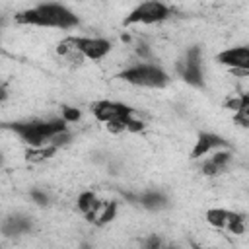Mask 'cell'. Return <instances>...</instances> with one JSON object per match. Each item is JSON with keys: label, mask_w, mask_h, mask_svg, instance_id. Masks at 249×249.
<instances>
[{"label": "cell", "mask_w": 249, "mask_h": 249, "mask_svg": "<svg viewBox=\"0 0 249 249\" xmlns=\"http://www.w3.org/2000/svg\"><path fill=\"white\" fill-rule=\"evenodd\" d=\"M97 204H99V198H97L95 193H91V191H84V193L78 196V200H76V208H78L84 216L89 214V212H93Z\"/></svg>", "instance_id": "11"}, {"label": "cell", "mask_w": 249, "mask_h": 249, "mask_svg": "<svg viewBox=\"0 0 249 249\" xmlns=\"http://www.w3.org/2000/svg\"><path fill=\"white\" fill-rule=\"evenodd\" d=\"M72 49H78L86 58L101 60L111 53V43L101 37H66Z\"/></svg>", "instance_id": "4"}, {"label": "cell", "mask_w": 249, "mask_h": 249, "mask_svg": "<svg viewBox=\"0 0 249 249\" xmlns=\"http://www.w3.org/2000/svg\"><path fill=\"white\" fill-rule=\"evenodd\" d=\"M200 171H202V175H208V177H214V175L222 173V169H220L214 161H210V160H206V161L200 165Z\"/></svg>", "instance_id": "16"}, {"label": "cell", "mask_w": 249, "mask_h": 249, "mask_svg": "<svg viewBox=\"0 0 249 249\" xmlns=\"http://www.w3.org/2000/svg\"><path fill=\"white\" fill-rule=\"evenodd\" d=\"M138 204L144 206L146 210H161V208L167 206V198L158 191H148V193L140 195Z\"/></svg>", "instance_id": "9"}, {"label": "cell", "mask_w": 249, "mask_h": 249, "mask_svg": "<svg viewBox=\"0 0 249 249\" xmlns=\"http://www.w3.org/2000/svg\"><path fill=\"white\" fill-rule=\"evenodd\" d=\"M134 111L136 109H132L124 103L109 101V99H101V101H95L91 105L93 117L101 123H109V121H115V119H128L130 115H134Z\"/></svg>", "instance_id": "5"}, {"label": "cell", "mask_w": 249, "mask_h": 249, "mask_svg": "<svg viewBox=\"0 0 249 249\" xmlns=\"http://www.w3.org/2000/svg\"><path fill=\"white\" fill-rule=\"evenodd\" d=\"M14 19L19 25H39L56 29H70L78 25V16L62 4H39L35 8L18 12Z\"/></svg>", "instance_id": "1"}, {"label": "cell", "mask_w": 249, "mask_h": 249, "mask_svg": "<svg viewBox=\"0 0 249 249\" xmlns=\"http://www.w3.org/2000/svg\"><path fill=\"white\" fill-rule=\"evenodd\" d=\"M204 218H206V222H208L212 228H216V230H230L235 222L243 220L241 214L231 212V210H224V208H210V210H206Z\"/></svg>", "instance_id": "7"}, {"label": "cell", "mask_w": 249, "mask_h": 249, "mask_svg": "<svg viewBox=\"0 0 249 249\" xmlns=\"http://www.w3.org/2000/svg\"><path fill=\"white\" fill-rule=\"evenodd\" d=\"M130 117H132V115H130ZM126 121H128V119H115V121H109V123H105V128H107L111 134L126 132Z\"/></svg>", "instance_id": "12"}, {"label": "cell", "mask_w": 249, "mask_h": 249, "mask_svg": "<svg viewBox=\"0 0 249 249\" xmlns=\"http://www.w3.org/2000/svg\"><path fill=\"white\" fill-rule=\"evenodd\" d=\"M218 64L226 66L228 70L231 68H243L249 70V47H230L218 53L216 56Z\"/></svg>", "instance_id": "6"}, {"label": "cell", "mask_w": 249, "mask_h": 249, "mask_svg": "<svg viewBox=\"0 0 249 249\" xmlns=\"http://www.w3.org/2000/svg\"><path fill=\"white\" fill-rule=\"evenodd\" d=\"M224 146H228V142L224 140V138H220L218 134H212V132H202L200 136H198V140L195 142V148H193V152H191V158H202V156H206L208 152H212V150H216V148H224Z\"/></svg>", "instance_id": "8"}, {"label": "cell", "mask_w": 249, "mask_h": 249, "mask_svg": "<svg viewBox=\"0 0 249 249\" xmlns=\"http://www.w3.org/2000/svg\"><path fill=\"white\" fill-rule=\"evenodd\" d=\"M62 119L66 121V123H78L80 121V117H82V113H80V109L78 107H62Z\"/></svg>", "instance_id": "14"}, {"label": "cell", "mask_w": 249, "mask_h": 249, "mask_svg": "<svg viewBox=\"0 0 249 249\" xmlns=\"http://www.w3.org/2000/svg\"><path fill=\"white\" fill-rule=\"evenodd\" d=\"M224 107L230 109V111H233V113H237V111L243 107V93H239V95H231V97L224 103Z\"/></svg>", "instance_id": "15"}, {"label": "cell", "mask_w": 249, "mask_h": 249, "mask_svg": "<svg viewBox=\"0 0 249 249\" xmlns=\"http://www.w3.org/2000/svg\"><path fill=\"white\" fill-rule=\"evenodd\" d=\"M171 16V8L161 4V2H142L140 6H136L126 18H124V25H134V23H144V25H152V23H161Z\"/></svg>", "instance_id": "3"}, {"label": "cell", "mask_w": 249, "mask_h": 249, "mask_svg": "<svg viewBox=\"0 0 249 249\" xmlns=\"http://www.w3.org/2000/svg\"><path fill=\"white\" fill-rule=\"evenodd\" d=\"M119 78L140 88H165L169 84V76L156 64H132L124 68Z\"/></svg>", "instance_id": "2"}, {"label": "cell", "mask_w": 249, "mask_h": 249, "mask_svg": "<svg viewBox=\"0 0 249 249\" xmlns=\"http://www.w3.org/2000/svg\"><path fill=\"white\" fill-rule=\"evenodd\" d=\"M58 148H54V146H43V148H27L25 150V160L27 161H31V163H41V161H45V160H49L54 152H56Z\"/></svg>", "instance_id": "10"}, {"label": "cell", "mask_w": 249, "mask_h": 249, "mask_svg": "<svg viewBox=\"0 0 249 249\" xmlns=\"http://www.w3.org/2000/svg\"><path fill=\"white\" fill-rule=\"evenodd\" d=\"M31 200L39 206H47L49 204V195L47 193H41V191H31Z\"/></svg>", "instance_id": "17"}, {"label": "cell", "mask_w": 249, "mask_h": 249, "mask_svg": "<svg viewBox=\"0 0 249 249\" xmlns=\"http://www.w3.org/2000/svg\"><path fill=\"white\" fill-rule=\"evenodd\" d=\"M191 247H193V249H220V247H206V245H198V243H193V241H191Z\"/></svg>", "instance_id": "18"}, {"label": "cell", "mask_w": 249, "mask_h": 249, "mask_svg": "<svg viewBox=\"0 0 249 249\" xmlns=\"http://www.w3.org/2000/svg\"><path fill=\"white\" fill-rule=\"evenodd\" d=\"M230 160H231V154L226 152V150H218V152H214V156L210 158V161H214L222 171L226 169V165L230 163Z\"/></svg>", "instance_id": "13"}]
</instances>
